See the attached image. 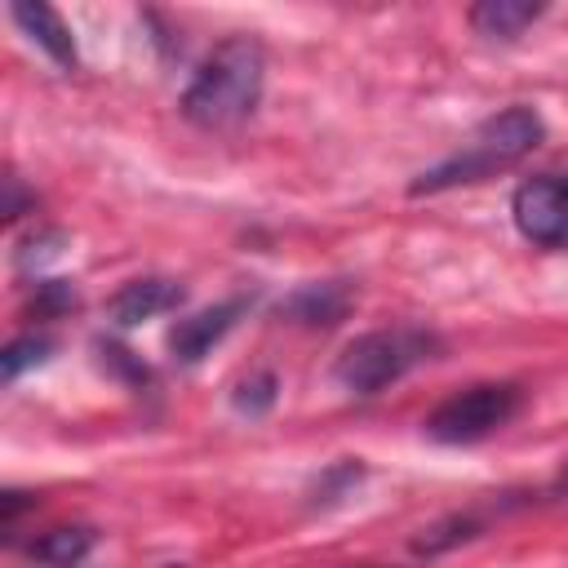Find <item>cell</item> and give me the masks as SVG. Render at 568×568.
Wrapping results in <instances>:
<instances>
[{"instance_id": "1", "label": "cell", "mask_w": 568, "mask_h": 568, "mask_svg": "<svg viewBox=\"0 0 568 568\" xmlns=\"http://www.w3.org/2000/svg\"><path fill=\"white\" fill-rule=\"evenodd\" d=\"M262 80H266L262 44L248 36H231L200 62V71L182 89L178 106L200 129H235L240 120H248L257 111Z\"/></svg>"}, {"instance_id": "2", "label": "cell", "mask_w": 568, "mask_h": 568, "mask_svg": "<svg viewBox=\"0 0 568 568\" xmlns=\"http://www.w3.org/2000/svg\"><path fill=\"white\" fill-rule=\"evenodd\" d=\"M546 138V124L532 106H506L497 115H488L448 160H439L435 169L417 173V182L408 186L413 195H435L448 186H466V182H484L510 164H519L537 142Z\"/></svg>"}, {"instance_id": "3", "label": "cell", "mask_w": 568, "mask_h": 568, "mask_svg": "<svg viewBox=\"0 0 568 568\" xmlns=\"http://www.w3.org/2000/svg\"><path fill=\"white\" fill-rule=\"evenodd\" d=\"M435 355H439V337L430 328H417V324L373 328L342 346V355L333 364V382L351 395H377Z\"/></svg>"}, {"instance_id": "4", "label": "cell", "mask_w": 568, "mask_h": 568, "mask_svg": "<svg viewBox=\"0 0 568 568\" xmlns=\"http://www.w3.org/2000/svg\"><path fill=\"white\" fill-rule=\"evenodd\" d=\"M519 408H524V390L515 382H479V386L448 395L426 417V435L439 444H475L501 430L506 422H515Z\"/></svg>"}, {"instance_id": "5", "label": "cell", "mask_w": 568, "mask_h": 568, "mask_svg": "<svg viewBox=\"0 0 568 568\" xmlns=\"http://www.w3.org/2000/svg\"><path fill=\"white\" fill-rule=\"evenodd\" d=\"M510 217L524 240L541 248H568V178L564 173H537L515 186Z\"/></svg>"}, {"instance_id": "6", "label": "cell", "mask_w": 568, "mask_h": 568, "mask_svg": "<svg viewBox=\"0 0 568 568\" xmlns=\"http://www.w3.org/2000/svg\"><path fill=\"white\" fill-rule=\"evenodd\" d=\"M244 311H248V297H226V302H217V306H209V311H195V315L178 320V324L169 328V351H173V359L200 364V359L235 328V320H240Z\"/></svg>"}, {"instance_id": "7", "label": "cell", "mask_w": 568, "mask_h": 568, "mask_svg": "<svg viewBox=\"0 0 568 568\" xmlns=\"http://www.w3.org/2000/svg\"><path fill=\"white\" fill-rule=\"evenodd\" d=\"M182 297H186V288H182L178 280L146 275V280H129V284L111 297L106 311H111V320H115L120 328H133V324H142V320H155V315L182 306Z\"/></svg>"}, {"instance_id": "8", "label": "cell", "mask_w": 568, "mask_h": 568, "mask_svg": "<svg viewBox=\"0 0 568 568\" xmlns=\"http://www.w3.org/2000/svg\"><path fill=\"white\" fill-rule=\"evenodd\" d=\"M351 302H355V288L346 280H324V284H302L280 306V315L293 320V324H306V328H328V324L346 320Z\"/></svg>"}, {"instance_id": "9", "label": "cell", "mask_w": 568, "mask_h": 568, "mask_svg": "<svg viewBox=\"0 0 568 568\" xmlns=\"http://www.w3.org/2000/svg\"><path fill=\"white\" fill-rule=\"evenodd\" d=\"M9 18H13V22L27 31V40H36L62 71L75 67V40H71V27L62 22L58 9H49V4H31V0H13V4H9Z\"/></svg>"}, {"instance_id": "10", "label": "cell", "mask_w": 568, "mask_h": 568, "mask_svg": "<svg viewBox=\"0 0 568 568\" xmlns=\"http://www.w3.org/2000/svg\"><path fill=\"white\" fill-rule=\"evenodd\" d=\"M546 9L541 4H528V0H484L470 9V27L488 40H515L524 27H532Z\"/></svg>"}, {"instance_id": "11", "label": "cell", "mask_w": 568, "mask_h": 568, "mask_svg": "<svg viewBox=\"0 0 568 568\" xmlns=\"http://www.w3.org/2000/svg\"><path fill=\"white\" fill-rule=\"evenodd\" d=\"M93 541H98L93 528H49L44 537L31 541V555L40 564H53V568H75L93 550Z\"/></svg>"}, {"instance_id": "12", "label": "cell", "mask_w": 568, "mask_h": 568, "mask_svg": "<svg viewBox=\"0 0 568 568\" xmlns=\"http://www.w3.org/2000/svg\"><path fill=\"white\" fill-rule=\"evenodd\" d=\"M49 355H53V342H49L44 333H22V337H13V342L4 346V355H0V373H4V382H18L27 368L44 364Z\"/></svg>"}, {"instance_id": "13", "label": "cell", "mask_w": 568, "mask_h": 568, "mask_svg": "<svg viewBox=\"0 0 568 568\" xmlns=\"http://www.w3.org/2000/svg\"><path fill=\"white\" fill-rule=\"evenodd\" d=\"M62 253V231H36V235H27L22 240V248H18V271L22 275H31V271H40L44 262H53Z\"/></svg>"}, {"instance_id": "14", "label": "cell", "mask_w": 568, "mask_h": 568, "mask_svg": "<svg viewBox=\"0 0 568 568\" xmlns=\"http://www.w3.org/2000/svg\"><path fill=\"white\" fill-rule=\"evenodd\" d=\"M75 302H80V297H75V288H71L67 280H40L31 311H36L40 320H53V315H62V311H75Z\"/></svg>"}, {"instance_id": "15", "label": "cell", "mask_w": 568, "mask_h": 568, "mask_svg": "<svg viewBox=\"0 0 568 568\" xmlns=\"http://www.w3.org/2000/svg\"><path fill=\"white\" fill-rule=\"evenodd\" d=\"M271 404H275V377L271 373H257V377L235 386V408L240 413H266Z\"/></svg>"}, {"instance_id": "16", "label": "cell", "mask_w": 568, "mask_h": 568, "mask_svg": "<svg viewBox=\"0 0 568 568\" xmlns=\"http://www.w3.org/2000/svg\"><path fill=\"white\" fill-rule=\"evenodd\" d=\"M4 191H9V200H4V217H18V213L27 209V195H22V182H18L13 173H9V178H4Z\"/></svg>"}, {"instance_id": "17", "label": "cell", "mask_w": 568, "mask_h": 568, "mask_svg": "<svg viewBox=\"0 0 568 568\" xmlns=\"http://www.w3.org/2000/svg\"><path fill=\"white\" fill-rule=\"evenodd\" d=\"M550 493H555V497H568V462L559 466V475H555V484H550Z\"/></svg>"}]
</instances>
